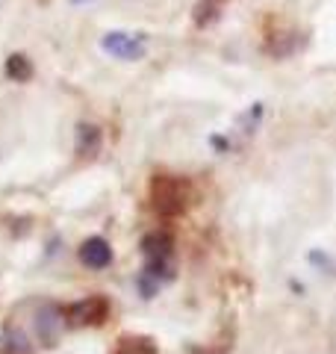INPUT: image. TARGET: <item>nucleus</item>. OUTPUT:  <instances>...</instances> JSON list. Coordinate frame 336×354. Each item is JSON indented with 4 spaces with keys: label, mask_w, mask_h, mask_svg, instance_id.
<instances>
[{
    "label": "nucleus",
    "mask_w": 336,
    "mask_h": 354,
    "mask_svg": "<svg viewBox=\"0 0 336 354\" xmlns=\"http://www.w3.org/2000/svg\"><path fill=\"white\" fill-rule=\"evenodd\" d=\"M144 269L139 272L136 286L142 298H153L162 290V283L174 281V239L165 230H151L142 239Z\"/></svg>",
    "instance_id": "f257e3e1"
},
{
    "label": "nucleus",
    "mask_w": 336,
    "mask_h": 354,
    "mask_svg": "<svg viewBox=\"0 0 336 354\" xmlns=\"http://www.w3.org/2000/svg\"><path fill=\"white\" fill-rule=\"evenodd\" d=\"M192 201V183L186 177L174 174H156L151 180V207L156 216L162 218H177L189 209Z\"/></svg>",
    "instance_id": "f03ea898"
},
{
    "label": "nucleus",
    "mask_w": 336,
    "mask_h": 354,
    "mask_svg": "<svg viewBox=\"0 0 336 354\" xmlns=\"http://www.w3.org/2000/svg\"><path fill=\"white\" fill-rule=\"evenodd\" d=\"M65 325L68 328H97L106 322L109 316V301L104 295H86L80 301H71L62 307Z\"/></svg>",
    "instance_id": "7ed1b4c3"
},
{
    "label": "nucleus",
    "mask_w": 336,
    "mask_h": 354,
    "mask_svg": "<svg viewBox=\"0 0 336 354\" xmlns=\"http://www.w3.org/2000/svg\"><path fill=\"white\" fill-rule=\"evenodd\" d=\"M65 328L68 325H65V313H62L59 304L41 301L36 307V313H32V334H36V339L41 342L44 348H53L56 342H59Z\"/></svg>",
    "instance_id": "20e7f679"
},
{
    "label": "nucleus",
    "mask_w": 336,
    "mask_h": 354,
    "mask_svg": "<svg viewBox=\"0 0 336 354\" xmlns=\"http://www.w3.org/2000/svg\"><path fill=\"white\" fill-rule=\"evenodd\" d=\"M100 48H104L109 57L115 59H124V62H136L144 57L148 50V41H144L142 32H121V30H112L100 39Z\"/></svg>",
    "instance_id": "39448f33"
},
{
    "label": "nucleus",
    "mask_w": 336,
    "mask_h": 354,
    "mask_svg": "<svg viewBox=\"0 0 336 354\" xmlns=\"http://www.w3.org/2000/svg\"><path fill=\"white\" fill-rule=\"evenodd\" d=\"M77 257H80V263L86 266V269L104 272L106 266L112 263V245L104 236H88L80 245V251H77Z\"/></svg>",
    "instance_id": "423d86ee"
},
{
    "label": "nucleus",
    "mask_w": 336,
    "mask_h": 354,
    "mask_svg": "<svg viewBox=\"0 0 336 354\" xmlns=\"http://www.w3.org/2000/svg\"><path fill=\"white\" fill-rule=\"evenodd\" d=\"M301 44H304V36L295 30L274 32V36H268V41H265V53L272 59H286V57H292V53L301 50Z\"/></svg>",
    "instance_id": "0eeeda50"
},
{
    "label": "nucleus",
    "mask_w": 336,
    "mask_h": 354,
    "mask_svg": "<svg viewBox=\"0 0 336 354\" xmlns=\"http://www.w3.org/2000/svg\"><path fill=\"white\" fill-rule=\"evenodd\" d=\"M32 339L27 330H21L18 325H3L0 330V354H30Z\"/></svg>",
    "instance_id": "6e6552de"
},
{
    "label": "nucleus",
    "mask_w": 336,
    "mask_h": 354,
    "mask_svg": "<svg viewBox=\"0 0 336 354\" xmlns=\"http://www.w3.org/2000/svg\"><path fill=\"white\" fill-rule=\"evenodd\" d=\"M77 153L80 157H95V153L100 151V145H104V130H100L97 124H88V121H83V124H77Z\"/></svg>",
    "instance_id": "1a4fd4ad"
},
{
    "label": "nucleus",
    "mask_w": 336,
    "mask_h": 354,
    "mask_svg": "<svg viewBox=\"0 0 336 354\" xmlns=\"http://www.w3.org/2000/svg\"><path fill=\"white\" fill-rule=\"evenodd\" d=\"M227 6V0H198L195 3V24L198 27H209L221 18V9Z\"/></svg>",
    "instance_id": "9d476101"
},
{
    "label": "nucleus",
    "mask_w": 336,
    "mask_h": 354,
    "mask_svg": "<svg viewBox=\"0 0 336 354\" xmlns=\"http://www.w3.org/2000/svg\"><path fill=\"white\" fill-rule=\"evenodd\" d=\"M112 354H160L151 337H121Z\"/></svg>",
    "instance_id": "9b49d317"
},
{
    "label": "nucleus",
    "mask_w": 336,
    "mask_h": 354,
    "mask_svg": "<svg viewBox=\"0 0 336 354\" xmlns=\"http://www.w3.org/2000/svg\"><path fill=\"white\" fill-rule=\"evenodd\" d=\"M3 71H6V77L12 83H27L30 77H32V62L24 57V53H12V57L6 59Z\"/></svg>",
    "instance_id": "f8f14e48"
},
{
    "label": "nucleus",
    "mask_w": 336,
    "mask_h": 354,
    "mask_svg": "<svg viewBox=\"0 0 336 354\" xmlns=\"http://www.w3.org/2000/svg\"><path fill=\"white\" fill-rule=\"evenodd\" d=\"M307 263H310L316 272L336 278V257H333L330 251H324V248H312V251L307 254Z\"/></svg>",
    "instance_id": "ddd939ff"
},
{
    "label": "nucleus",
    "mask_w": 336,
    "mask_h": 354,
    "mask_svg": "<svg viewBox=\"0 0 336 354\" xmlns=\"http://www.w3.org/2000/svg\"><path fill=\"white\" fill-rule=\"evenodd\" d=\"M260 121H263V104H254L248 113H245L242 118H239V130L245 133V136H251V133L260 127Z\"/></svg>",
    "instance_id": "4468645a"
},
{
    "label": "nucleus",
    "mask_w": 336,
    "mask_h": 354,
    "mask_svg": "<svg viewBox=\"0 0 336 354\" xmlns=\"http://www.w3.org/2000/svg\"><path fill=\"white\" fill-rule=\"evenodd\" d=\"M74 3H86V0H74Z\"/></svg>",
    "instance_id": "2eb2a0df"
}]
</instances>
